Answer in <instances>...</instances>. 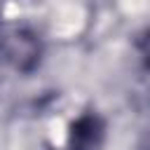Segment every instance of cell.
Segmentation results:
<instances>
[{"instance_id":"6da1fadb","label":"cell","mask_w":150,"mask_h":150,"mask_svg":"<svg viewBox=\"0 0 150 150\" xmlns=\"http://www.w3.org/2000/svg\"><path fill=\"white\" fill-rule=\"evenodd\" d=\"M105 136V124L96 112L80 115L68 131V150H98Z\"/></svg>"}]
</instances>
